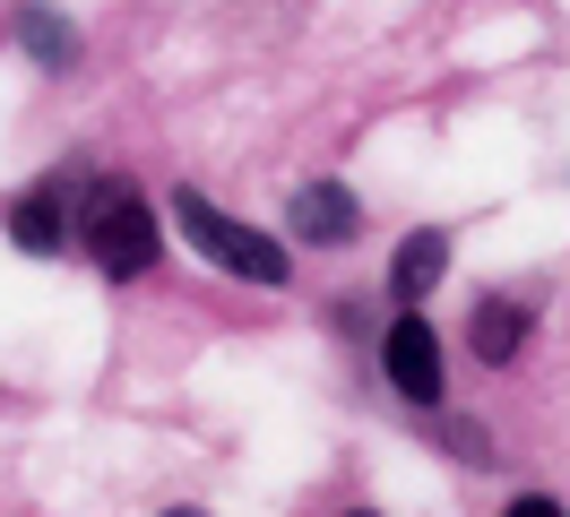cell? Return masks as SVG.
I'll use <instances>...</instances> for the list:
<instances>
[{
    "label": "cell",
    "instance_id": "cell-1",
    "mask_svg": "<svg viewBox=\"0 0 570 517\" xmlns=\"http://www.w3.org/2000/svg\"><path fill=\"white\" fill-rule=\"evenodd\" d=\"M70 233L87 241V259L112 276V285H139L156 259H165V225H156V207L139 199V181H121V172H96L70 207Z\"/></svg>",
    "mask_w": 570,
    "mask_h": 517
},
{
    "label": "cell",
    "instance_id": "cell-2",
    "mask_svg": "<svg viewBox=\"0 0 570 517\" xmlns=\"http://www.w3.org/2000/svg\"><path fill=\"white\" fill-rule=\"evenodd\" d=\"M174 225H181V241H190V250H208L216 268L243 276V285H268V294H277L285 276H294L285 241H268L259 225H243V216H225V207H216L208 190H190V181L174 190Z\"/></svg>",
    "mask_w": 570,
    "mask_h": 517
},
{
    "label": "cell",
    "instance_id": "cell-3",
    "mask_svg": "<svg viewBox=\"0 0 570 517\" xmlns=\"http://www.w3.org/2000/svg\"><path fill=\"white\" fill-rule=\"evenodd\" d=\"M381 371H390V388L406 397V406H441V388H450V362H441V328H432L424 310H397L390 337H381Z\"/></svg>",
    "mask_w": 570,
    "mask_h": 517
},
{
    "label": "cell",
    "instance_id": "cell-4",
    "mask_svg": "<svg viewBox=\"0 0 570 517\" xmlns=\"http://www.w3.org/2000/svg\"><path fill=\"white\" fill-rule=\"evenodd\" d=\"M285 225L312 241V250H346V241L363 233V199L346 181H303V190L285 199Z\"/></svg>",
    "mask_w": 570,
    "mask_h": 517
},
{
    "label": "cell",
    "instance_id": "cell-5",
    "mask_svg": "<svg viewBox=\"0 0 570 517\" xmlns=\"http://www.w3.org/2000/svg\"><path fill=\"white\" fill-rule=\"evenodd\" d=\"M9 241H18L27 259L70 250V181H36V190H18V199H9Z\"/></svg>",
    "mask_w": 570,
    "mask_h": 517
},
{
    "label": "cell",
    "instance_id": "cell-6",
    "mask_svg": "<svg viewBox=\"0 0 570 517\" xmlns=\"http://www.w3.org/2000/svg\"><path fill=\"white\" fill-rule=\"evenodd\" d=\"M528 328H535V310L519 302V294H484L475 302V319H466V345H475V362H519V345H528Z\"/></svg>",
    "mask_w": 570,
    "mask_h": 517
},
{
    "label": "cell",
    "instance_id": "cell-7",
    "mask_svg": "<svg viewBox=\"0 0 570 517\" xmlns=\"http://www.w3.org/2000/svg\"><path fill=\"white\" fill-rule=\"evenodd\" d=\"M441 268H450V233H441V225H415V233L397 241V259H390V294L415 310L432 285H441Z\"/></svg>",
    "mask_w": 570,
    "mask_h": 517
},
{
    "label": "cell",
    "instance_id": "cell-8",
    "mask_svg": "<svg viewBox=\"0 0 570 517\" xmlns=\"http://www.w3.org/2000/svg\"><path fill=\"white\" fill-rule=\"evenodd\" d=\"M18 43H27V61H43V69H70V61H78L70 18H61V9H43V0H27V9H18Z\"/></svg>",
    "mask_w": 570,
    "mask_h": 517
},
{
    "label": "cell",
    "instance_id": "cell-9",
    "mask_svg": "<svg viewBox=\"0 0 570 517\" xmlns=\"http://www.w3.org/2000/svg\"><path fill=\"white\" fill-rule=\"evenodd\" d=\"M432 440L459 448L466 466H493V440H484V422H466V414H459V422H432Z\"/></svg>",
    "mask_w": 570,
    "mask_h": 517
},
{
    "label": "cell",
    "instance_id": "cell-10",
    "mask_svg": "<svg viewBox=\"0 0 570 517\" xmlns=\"http://www.w3.org/2000/svg\"><path fill=\"white\" fill-rule=\"evenodd\" d=\"M501 517H570V509H562V500H553V491H519V500H510V509H501Z\"/></svg>",
    "mask_w": 570,
    "mask_h": 517
},
{
    "label": "cell",
    "instance_id": "cell-11",
    "mask_svg": "<svg viewBox=\"0 0 570 517\" xmlns=\"http://www.w3.org/2000/svg\"><path fill=\"white\" fill-rule=\"evenodd\" d=\"M165 517H208V509H165Z\"/></svg>",
    "mask_w": 570,
    "mask_h": 517
},
{
    "label": "cell",
    "instance_id": "cell-12",
    "mask_svg": "<svg viewBox=\"0 0 570 517\" xmlns=\"http://www.w3.org/2000/svg\"><path fill=\"white\" fill-rule=\"evenodd\" d=\"M346 517H381V509H346Z\"/></svg>",
    "mask_w": 570,
    "mask_h": 517
}]
</instances>
